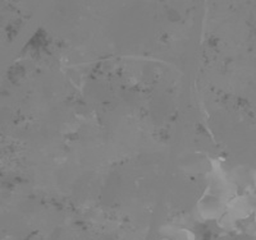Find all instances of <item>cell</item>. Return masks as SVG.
Returning a JSON list of instances; mask_svg holds the SVG:
<instances>
[{
  "instance_id": "3",
  "label": "cell",
  "mask_w": 256,
  "mask_h": 240,
  "mask_svg": "<svg viewBox=\"0 0 256 240\" xmlns=\"http://www.w3.org/2000/svg\"><path fill=\"white\" fill-rule=\"evenodd\" d=\"M164 238L169 240H195V234L184 228L178 226H166L162 230Z\"/></svg>"
},
{
  "instance_id": "2",
  "label": "cell",
  "mask_w": 256,
  "mask_h": 240,
  "mask_svg": "<svg viewBox=\"0 0 256 240\" xmlns=\"http://www.w3.org/2000/svg\"><path fill=\"white\" fill-rule=\"evenodd\" d=\"M252 203L246 196L234 197L226 205V214L237 223L240 219H246L252 212Z\"/></svg>"
},
{
  "instance_id": "1",
  "label": "cell",
  "mask_w": 256,
  "mask_h": 240,
  "mask_svg": "<svg viewBox=\"0 0 256 240\" xmlns=\"http://www.w3.org/2000/svg\"><path fill=\"white\" fill-rule=\"evenodd\" d=\"M198 212L204 220H219L226 212V202L212 194L205 193L198 201Z\"/></svg>"
},
{
  "instance_id": "5",
  "label": "cell",
  "mask_w": 256,
  "mask_h": 240,
  "mask_svg": "<svg viewBox=\"0 0 256 240\" xmlns=\"http://www.w3.org/2000/svg\"><path fill=\"white\" fill-rule=\"evenodd\" d=\"M255 183H256V174H255Z\"/></svg>"
},
{
  "instance_id": "4",
  "label": "cell",
  "mask_w": 256,
  "mask_h": 240,
  "mask_svg": "<svg viewBox=\"0 0 256 240\" xmlns=\"http://www.w3.org/2000/svg\"><path fill=\"white\" fill-rule=\"evenodd\" d=\"M162 240H169V239H166V238H163V239H162Z\"/></svg>"
}]
</instances>
